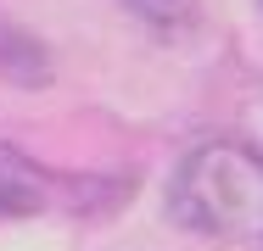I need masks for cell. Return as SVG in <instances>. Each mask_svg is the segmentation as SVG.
<instances>
[{
	"mask_svg": "<svg viewBox=\"0 0 263 251\" xmlns=\"http://www.w3.org/2000/svg\"><path fill=\"white\" fill-rule=\"evenodd\" d=\"M123 11L140 17V23H146L152 34H162V39H185V34L202 23L196 0H123Z\"/></svg>",
	"mask_w": 263,
	"mask_h": 251,
	"instance_id": "4",
	"label": "cell"
},
{
	"mask_svg": "<svg viewBox=\"0 0 263 251\" xmlns=\"http://www.w3.org/2000/svg\"><path fill=\"white\" fill-rule=\"evenodd\" d=\"M168 218L202 240L263 246V156L235 140H202L179 156Z\"/></svg>",
	"mask_w": 263,
	"mask_h": 251,
	"instance_id": "1",
	"label": "cell"
},
{
	"mask_svg": "<svg viewBox=\"0 0 263 251\" xmlns=\"http://www.w3.org/2000/svg\"><path fill=\"white\" fill-rule=\"evenodd\" d=\"M0 78L17 84V90H40L51 84V50L40 45L23 23H11L0 11Z\"/></svg>",
	"mask_w": 263,
	"mask_h": 251,
	"instance_id": "3",
	"label": "cell"
},
{
	"mask_svg": "<svg viewBox=\"0 0 263 251\" xmlns=\"http://www.w3.org/2000/svg\"><path fill=\"white\" fill-rule=\"evenodd\" d=\"M51 184H45V168H34L17 145L0 140V218H34L45 212Z\"/></svg>",
	"mask_w": 263,
	"mask_h": 251,
	"instance_id": "2",
	"label": "cell"
}]
</instances>
